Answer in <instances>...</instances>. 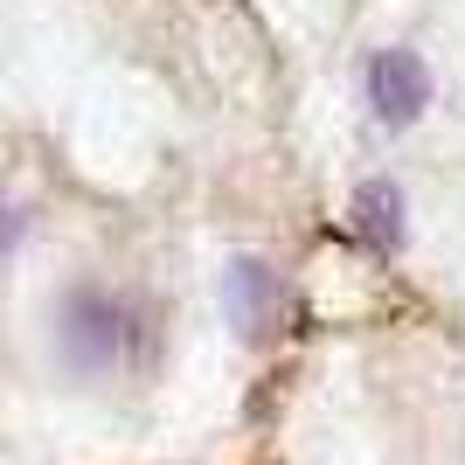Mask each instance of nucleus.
I'll return each instance as SVG.
<instances>
[{
  "instance_id": "obj_4",
  "label": "nucleus",
  "mask_w": 465,
  "mask_h": 465,
  "mask_svg": "<svg viewBox=\"0 0 465 465\" xmlns=\"http://www.w3.org/2000/svg\"><path fill=\"white\" fill-rule=\"evenodd\" d=\"M354 230L369 236L375 251L403 243V194H396V181H369V188L354 194Z\"/></svg>"
},
{
  "instance_id": "obj_2",
  "label": "nucleus",
  "mask_w": 465,
  "mask_h": 465,
  "mask_svg": "<svg viewBox=\"0 0 465 465\" xmlns=\"http://www.w3.org/2000/svg\"><path fill=\"white\" fill-rule=\"evenodd\" d=\"M361 84H369V104H375L382 125H410V118L430 104V70L410 56V49H375Z\"/></svg>"
},
{
  "instance_id": "obj_1",
  "label": "nucleus",
  "mask_w": 465,
  "mask_h": 465,
  "mask_svg": "<svg viewBox=\"0 0 465 465\" xmlns=\"http://www.w3.org/2000/svg\"><path fill=\"white\" fill-rule=\"evenodd\" d=\"M133 341H139V320H133V306H125L118 292L77 285L63 299V361H70V369L104 375V369H118V361L133 354Z\"/></svg>"
},
{
  "instance_id": "obj_5",
  "label": "nucleus",
  "mask_w": 465,
  "mask_h": 465,
  "mask_svg": "<svg viewBox=\"0 0 465 465\" xmlns=\"http://www.w3.org/2000/svg\"><path fill=\"white\" fill-rule=\"evenodd\" d=\"M15 236H21V215H15V209H0V251H7Z\"/></svg>"
},
{
  "instance_id": "obj_3",
  "label": "nucleus",
  "mask_w": 465,
  "mask_h": 465,
  "mask_svg": "<svg viewBox=\"0 0 465 465\" xmlns=\"http://www.w3.org/2000/svg\"><path fill=\"white\" fill-rule=\"evenodd\" d=\"M223 306H230L236 333L257 341V333H272L285 320V285H278L272 264H257V257H236L230 264V285H223Z\"/></svg>"
}]
</instances>
